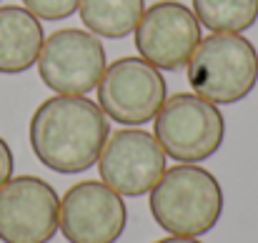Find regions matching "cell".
<instances>
[{
	"label": "cell",
	"instance_id": "5",
	"mask_svg": "<svg viewBox=\"0 0 258 243\" xmlns=\"http://www.w3.org/2000/svg\"><path fill=\"white\" fill-rule=\"evenodd\" d=\"M95 88L100 110L110 120L133 128L151 123L168 95V85L158 68L136 55L110 63Z\"/></svg>",
	"mask_w": 258,
	"mask_h": 243
},
{
	"label": "cell",
	"instance_id": "14",
	"mask_svg": "<svg viewBox=\"0 0 258 243\" xmlns=\"http://www.w3.org/2000/svg\"><path fill=\"white\" fill-rule=\"evenodd\" d=\"M23 3L38 20H53V23L71 18L81 5V0H23Z\"/></svg>",
	"mask_w": 258,
	"mask_h": 243
},
{
	"label": "cell",
	"instance_id": "1",
	"mask_svg": "<svg viewBox=\"0 0 258 243\" xmlns=\"http://www.w3.org/2000/svg\"><path fill=\"white\" fill-rule=\"evenodd\" d=\"M108 136V115L86 95H53L30 118V148L35 158L63 175L95 165Z\"/></svg>",
	"mask_w": 258,
	"mask_h": 243
},
{
	"label": "cell",
	"instance_id": "4",
	"mask_svg": "<svg viewBox=\"0 0 258 243\" xmlns=\"http://www.w3.org/2000/svg\"><path fill=\"white\" fill-rule=\"evenodd\" d=\"M153 120L156 141L163 153L178 163H203L223 146V113L216 103L196 93H175L166 98Z\"/></svg>",
	"mask_w": 258,
	"mask_h": 243
},
{
	"label": "cell",
	"instance_id": "13",
	"mask_svg": "<svg viewBox=\"0 0 258 243\" xmlns=\"http://www.w3.org/2000/svg\"><path fill=\"white\" fill-rule=\"evenodd\" d=\"M193 13L211 33H243L258 20V0H193Z\"/></svg>",
	"mask_w": 258,
	"mask_h": 243
},
{
	"label": "cell",
	"instance_id": "7",
	"mask_svg": "<svg viewBox=\"0 0 258 243\" xmlns=\"http://www.w3.org/2000/svg\"><path fill=\"white\" fill-rule=\"evenodd\" d=\"M60 228V196L38 175H15L0 186V241L50 243Z\"/></svg>",
	"mask_w": 258,
	"mask_h": 243
},
{
	"label": "cell",
	"instance_id": "12",
	"mask_svg": "<svg viewBox=\"0 0 258 243\" xmlns=\"http://www.w3.org/2000/svg\"><path fill=\"white\" fill-rule=\"evenodd\" d=\"M146 10L143 0H81V20L93 35L100 38H125L136 30Z\"/></svg>",
	"mask_w": 258,
	"mask_h": 243
},
{
	"label": "cell",
	"instance_id": "16",
	"mask_svg": "<svg viewBox=\"0 0 258 243\" xmlns=\"http://www.w3.org/2000/svg\"><path fill=\"white\" fill-rule=\"evenodd\" d=\"M153 243H201L198 238H188V236H168V238H161V241Z\"/></svg>",
	"mask_w": 258,
	"mask_h": 243
},
{
	"label": "cell",
	"instance_id": "3",
	"mask_svg": "<svg viewBox=\"0 0 258 243\" xmlns=\"http://www.w3.org/2000/svg\"><path fill=\"white\" fill-rule=\"evenodd\" d=\"M258 81V53L241 33H211L188 60V83L196 95L231 105L241 103Z\"/></svg>",
	"mask_w": 258,
	"mask_h": 243
},
{
	"label": "cell",
	"instance_id": "9",
	"mask_svg": "<svg viewBox=\"0 0 258 243\" xmlns=\"http://www.w3.org/2000/svg\"><path fill=\"white\" fill-rule=\"evenodd\" d=\"M98 173L105 186L120 196H146L166 173V153L156 136L141 128H123L108 136Z\"/></svg>",
	"mask_w": 258,
	"mask_h": 243
},
{
	"label": "cell",
	"instance_id": "6",
	"mask_svg": "<svg viewBox=\"0 0 258 243\" xmlns=\"http://www.w3.org/2000/svg\"><path fill=\"white\" fill-rule=\"evenodd\" d=\"M105 71V48L90 30L60 28L43 40L38 55L40 81L58 95H86Z\"/></svg>",
	"mask_w": 258,
	"mask_h": 243
},
{
	"label": "cell",
	"instance_id": "8",
	"mask_svg": "<svg viewBox=\"0 0 258 243\" xmlns=\"http://www.w3.org/2000/svg\"><path fill=\"white\" fill-rule=\"evenodd\" d=\"M136 50L158 71L188 66L201 43V23L190 8L178 0H161L143 10L136 25Z\"/></svg>",
	"mask_w": 258,
	"mask_h": 243
},
{
	"label": "cell",
	"instance_id": "15",
	"mask_svg": "<svg viewBox=\"0 0 258 243\" xmlns=\"http://www.w3.org/2000/svg\"><path fill=\"white\" fill-rule=\"evenodd\" d=\"M13 151H10V146L5 143V138L0 136V186H5L10 178H13Z\"/></svg>",
	"mask_w": 258,
	"mask_h": 243
},
{
	"label": "cell",
	"instance_id": "2",
	"mask_svg": "<svg viewBox=\"0 0 258 243\" xmlns=\"http://www.w3.org/2000/svg\"><path fill=\"white\" fill-rule=\"evenodd\" d=\"M151 213L171 236L198 238L216 228L223 213V188L218 178L198 163L166 168L151 191Z\"/></svg>",
	"mask_w": 258,
	"mask_h": 243
},
{
	"label": "cell",
	"instance_id": "11",
	"mask_svg": "<svg viewBox=\"0 0 258 243\" xmlns=\"http://www.w3.org/2000/svg\"><path fill=\"white\" fill-rule=\"evenodd\" d=\"M43 40V25L28 8H0V73L15 76L33 68L38 63Z\"/></svg>",
	"mask_w": 258,
	"mask_h": 243
},
{
	"label": "cell",
	"instance_id": "10",
	"mask_svg": "<svg viewBox=\"0 0 258 243\" xmlns=\"http://www.w3.org/2000/svg\"><path fill=\"white\" fill-rule=\"evenodd\" d=\"M128 223V208L103 180H81L60 198V233L68 243H115Z\"/></svg>",
	"mask_w": 258,
	"mask_h": 243
}]
</instances>
